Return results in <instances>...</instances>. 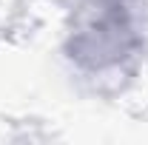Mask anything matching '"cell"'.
<instances>
[{
    "label": "cell",
    "mask_w": 148,
    "mask_h": 145,
    "mask_svg": "<svg viewBox=\"0 0 148 145\" xmlns=\"http://www.w3.org/2000/svg\"><path fill=\"white\" fill-rule=\"evenodd\" d=\"M137 0H83L71 26V57L88 68H106L140 43Z\"/></svg>",
    "instance_id": "1"
}]
</instances>
